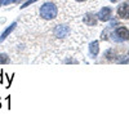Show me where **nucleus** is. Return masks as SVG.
<instances>
[{
    "instance_id": "f257e3e1",
    "label": "nucleus",
    "mask_w": 129,
    "mask_h": 129,
    "mask_svg": "<svg viewBox=\"0 0 129 129\" xmlns=\"http://www.w3.org/2000/svg\"><path fill=\"white\" fill-rule=\"evenodd\" d=\"M57 13H58V9H57V5L54 3H44L40 9H39V16L43 18V19H47V21H52L57 17Z\"/></svg>"
},
{
    "instance_id": "f03ea898",
    "label": "nucleus",
    "mask_w": 129,
    "mask_h": 129,
    "mask_svg": "<svg viewBox=\"0 0 129 129\" xmlns=\"http://www.w3.org/2000/svg\"><path fill=\"white\" fill-rule=\"evenodd\" d=\"M111 39L116 43H123L129 40V30L125 26H120L115 28V31L111 34Z\"/></svg>"
},
{
    "instance_id": "7ed1b4c3",
    "label": "nucleus",
    "mask_w": 129,
    "mask_h": 129,
    "mask_svg": "<svg viewBox=\"0 0 129 129\" xmlns=\"http://www.w3.org/2000/svg\"><path fill=\"white\" fill-rule=\"evenodd\" d=\"M116 13L120 19H129V4L128 3L119 4L116 9Z\"/></svg>"
},
{
    "instance_id": "20e7f679",
    "label": "nucleus",
    "mask_w": 129,
    "mask_h": 129,
    "mask_svg": "<svg viewBox=\"0 0 129 129\" xmlns=\"http://www.w3.org/2000/svg\"><path fill=\"white\" fill-rule=\"evenodd\" d=\"M70 34V27L67 25H58L54 27V36L58 38V39H63L69 36Z\"/></svg>"
},
{
    "instance_id": "39448f33",
    "label": "nucleus",
    "mask_w": 129,
    "mask_h": 129,
    "mask_svg": "<svg viewBox=\"0 0 129 129\" xmlns=\"http://www.w3.org/2000/svg\"><path fill=\"white\" fill-rule=\"evenodd\" d=\"M111 16H112V10L109 7L101 8V10L97 13V18H98L100 21H102V22H107V21H110L111 19Z\"/></svg>"
},
{
    "instance_id": "423d86ee",
    "label": "nucleus",
    "mask_w": 129,
    "mask_h": 129,
    "mask_svg": "<svg viewBox=\"0 0 129 129\" xmlns=\"http://www.w3.org/2000/svg\"><path fill=\"white\" fill-rule=\"evenodd\" d=\"M98 52H100V43L98 40H94L89 44V54L92 58H95L98 56Z\"/></svg>"
},
{
    "instance_id": "0eeeda50",
    "label": "nucleus",
    "mask_w": 129,
    "mask_h": 129,
    "mask_svg": "<svg viewBox=\"0 0 129 129\" xmlns=\"http://www.w3.org/2000/svg\"><path fill=\"white\" fill-rule=\"evenodd\" d=\"M97 16H94V14H85L84 16V18H83V21H84V23L85 25H88V26H95L97 25Z\"/></svg>"
},
{
    "instance_id": "6e6552de",
    "label": "nucleus",
    "mask_w": 129,
    "mask_h": 129,
    "mask_svg": "<svg viewBox=\"0 0 129 129\" xmlns=\"http://www.w3.org/2000/svg\"><path fill=\"white\" fill-rule=\"evenodd\" d=\"M16 26H17V22H13V23L10 25L7 30H4V32L2 34V36H0V43H3V41L8 38V35H9V34H12V31L16 28Z\"/></svg>"
},
{
    "instance_id": "1a4fd4ad",
    "label": "nucleus",
    "mask_w": 129,
    "mask_h": 129,
    "mask_svg": "<svg viewBox=\"0 0 129 129\" xmlns=\"http://www.w3.org/2000/svg\"><path fill=\"white\" fill-rule=\"evenodd\" d=\"M5 63H9V57L4 53H0V64H5Z\"/></svg>"
},
{
    "instance_id": "9d476101",
    "label": "nucleus",
    "mask_w": 129,
    "mask_h": 129,
    "mask_svg": "<svg viewBox=\"0 0 129 129\" xmlns=\"http://www.w3.org/2000/svg\"><path fill=\"white\" fill-rule=\"evenodd\" d=\"M36 2H38V0H27V2H25V3H23V5H21V8L23 9V8L28 7L30 4H32V3H36Z\"/></svg>"
},
{
    "instance_id": "9b49d317",
    "label": "nucleus",
    "mask_w": 129,
    "mask_h": 129,
    "mask_svg": "<svg viewBox=\"0 0 129 129\" xmlns=\"http://www.w3.org/2000/svg\"><path fill=\"white\" fill-rule=\"evenodd\" d=\"M117 62H119V63H128V62H129V59H128V58H124V59H117Z\"/></svg>"
},
{
    "instance_id": "f8f14e48",
    "label": "nucleus",
    "mask_w": 129,
    "mask_h": 129,
    "mask_svg": "<svg viewBox=\"0 0 129 129\" xmlns=\"http://www.w3.org/2000/svg\"><path fill=\"white\" fill-rule=\"evenodd\" d=\"M66 63H76V61H72V59H69V61H64Z\"/></svg>"
},
{
    "instance_id": "ddd939ff",
    "label": "nucleus",
    "mask_w": 129,
    "mask_h": 129,
    "mask_svg": "<svg viewBox=\"0 0 129 129\" xmlns=\"http://www.w3.org/2000/svg\"><path fill=\"white\" fill-rule=\"evenodd\" d=\"M3 83V72H0V84Z\"/></svg>"
},
{
    "instance_id": "4468645a",
    "label": "nucleus",
    "mask_w": 129,
    "mask_h": 129,
    "mask_svg": "<svg viewBox=\"0 0 129 129\" xmlns=\"http://www.w3.org/2000/svg\"><path fill=\"white\" fill-rule=\"evenodd\" d=\"M75 2H78V3H85V2H88V0H75Z\"/></svg>"
},
{
    "instance_id": "2eb2a0df",
    "label": "nucleus",
    "mask_w": 129,
    "mask_h": 129,
    "mask_svg": "<svg viewBox=\"0 0 129 129\" xmlns=\"http://www.w3.org/2000/svg\"><path fill=\"white\" fill-rule=\"evenodd\" d=\"M110 2H111V3H116V2H117V0H110Z\"/></svg>"
},
{
    "instance_id": "dca6fc26",
    "label": "nucleus",
    "mask_w": 129,
    "mask_h": 129,
    "mask_svg": "<svg viewBox=\"0 0 129 129\" xmlns=\"http://www.w3.org/2000/svg\"><path fill=\"white\" fill-rule=\"evenodd\" d=\"M128 56H129V52H128Z\"/></svg>"
}]
</instances>
